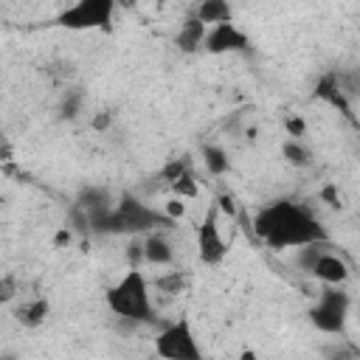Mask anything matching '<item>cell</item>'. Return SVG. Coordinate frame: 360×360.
Segmentation results:
<instances>
[{
	"instance_id": "obj_1",
	"label": "cell",
	"mask_w": 360,
	"mask_h": 360,
	"mask_svg": "<svg viewBox=\"0 0 360 360\" xmlns=\"http://www.w3.org/2000/svg\"><path fill=\"white\" fill-rule=\"evenodd\" d=\"M253 231L273 250L326 242L323 225L304 205H298L292 200H276V202L264 205L253 219Z\"/></svg>"
},
{
	"instance_id": "obj_2",
	"label": "cell",
	"mask_w": 360,
	"mask_h": 360,
	"mask_svg": "<svg viewBox=\"0 0 360 360\" xmlns=\"http://www.w3.org/2000/svg\"><path fill=\"white\" fill-rule=\"evenodd\" d=\"M172 219L163 211H155L149 205H143L141 200H135L132 194H121V200L115 202V208L101 217L90 231L93 233H152L158 228H169Z\"/></svg>"
},
{
	"instance_id": "obj_3",
	"label": "cell",
	"mask_w": 360,
	"mask_h": 360,
	"mask_svg": "<svg viewBox=\"0 0 360 360\" xmlns=\"http://www.w3.org/2000/svg\"><path fill=\"white\" fill-rule=\"evenodd\" d=\"M107 307L112 315L129 321V323H146L152 321V304H149V284L141 270H127V276L107 290Z\"/></svg>"
},
{
	"instance_id": "obj_4",
	"label": "cell",
	"mask_w": 360,
	"mask_h": 360,
	"mask_svg": "<svg viewBox=\"0 0 360 360\" xmlns=\"http://www.w3.org/2000/svg\"><path fill=\"white\" fill-rule=\"evenodd\" d=\"M349 315V295L338 287H323L318 292V304L309 309V323L326 335H343Z\"/></svg>"
},
{
	"instance_id": "obj_5",
	"label": "cell",
	"mask_w": 360,
	"mask_h": 360,
	"mask_svg": "<svg viewBox=\"0 0 360 360\" xmlns=\"http://www.w3.org/2000/svg\"><path fill=\"white\" fill-rule=\"evenodd\" d=\"M155 354L160 360H202V349L191 332L188 321H174L155 338Z\"/></svg>"
},
{
	"instance_id": "obj_6",
	"label": "cell",
	"mask_w": 360,
	"mask_h": 360,
	"mask_svg": "<svg viewBox=\"0 0 360 360\" xmlns=\"http://www.w3.org/2000/svg\"><path fill=\"white\" fill-rule=\"evenodd\" d=\"M112 0H82L70 8H65L56 22L62 28H73V31H82V28H110L112 22Z\"/></svg>"
},
{
	"instance_id": "obj_7",
	"label": "cell",
	"mask_w": 360,
	"mask_h": 360,
	"mask_svg": "<svg viewBox=\"0 0 360 360\" xmlns=\"http://www.w3.org/2000/svg\"><path fill=\"white\" fill-rule=\"evenodd\" d=\"M197 253L202 264H219L228 253L225 239L219 236V225H217V208H208V214L202 217L200 228H197Z\"/></svg>"
},
{
	"instance_id": "obj_8",
	"label": "cell",
	"mask_w": 360,
	"mask_h": 360,
	"mask_svg": "<svg viewBox=\"0 0 360 360\" xmlns=\"http://www.w3.org/2000/svg\"><path fill=\"white\" fill-rule=\"evenodd\" d=\"M250 39L248 34H242L233 22H225V25H214L208 28V37H205V51L208 53H233V51H248Z\"/></svg>"
},
{
	"instance_id": "obj_9",
	"label": "cell",
	"mask_w": 360,
	"mask_h": 360,
	"mask_svg": "<svg viewBox=\"0 0 360 360\" xmlns=\"http://www.w3.org/2000/svg\"><path fill=\"white\" fill-rule=\"evenodd\" d=\"M312 276H315L318 281H323L326 287H340V284L349 278V267H346V262H343L340 256H335V253H323L321 262L315 264Z\"/></svg>"
},
{
	"instance_id": "obj_10",
	"label": "cell",
	"mask_w": 360,
	"mask_h": 360,
	"mask_svg": "<svg viewBox=\"0 0 360 360\" xmlns=\"http://www.w3.org/2000/svg\"><path fill=\"white\" fill-rule=\"evenodd\" d=\"M205 37H208V25H202V22L197 20V14H191V17L180 25L174 42H177V48H180L183 53H194V51H200V48L205 45Z\"/></svg>"
},
{
	"instance_id": "obj_11",
	"label": "cell",
	"mask_w": 360,
	"mask_h": 360,
	"mask_svg": "<svg viewBox=\"0 0 360 360\" xmlns=\"http://www.w3.org/2000/svg\"><path fill=\"white\" fill-rule=\"evenodd\" d=\"M194 14H197V20L202 22V25H225V22H231L233 20V8H231V3H225V0H202L197 8H194Z\"/></svg>"
},
{
	"instance_id": "obj_12",
	"label": "cell",
	"mask_w": 360,
	"mask_h": 360,
	"mask_svg": "<svg viewBox=\"0 0 360 360\" xmlns=\"http://www.w3.org/2000/svg\"><path fill=\"white\" fill-rule=\"evenodd\" d=\"M315 96L323 98V101H329L332 107H338L346 118H352V107H349V98L340 93L338 73H326V76H321V82H318V87H315Z\"/></svg>"
},
{
	"instance_id": "obj_13",
	"label": "cell",
	"mask_w": 360,
	"mask_h": 360,
	"mask_svg": "<svg viewBox=\"0 0 360 360\" xmlns=\"http://www.w3.org/2000/svg\"><path fill=\"white\" fill-rule=\"evenodd\" d=\"M143 253H146V262H149V264H169V262L174 259L172 242H169L160 231H152V233L143 239Z\"/></svg>"
},
{
	"instance_id": "obj_14",
	"label": "cell",
	"mask_w": 360,
	"mask_h": 360,
	"mask_svg": "<svg viewBox=\"0 0 360 360\" xmlns=\"http://www.w3.org/2000/svg\"><path fill=\"white\" fill-rule=\"evenodd\" d=\"M48 315H51L48 298H34V301H28V304H22V307L17 309V321H20L22 326H28V329L42 326Z\"/></svg>"
},
{
	"instance_id": "obj_15",
	"label": "cell",
	"mask_w": 360,
	"mask_h": 360,
	"mask_svg": "<svg viewBox=\"0 0 360 360\" xmlns=\"http://www.w3.org/2000/svg\"><path fill=\"white\" fill-rule=\"evenodd\" d=\"M202 163H205V169H208L214 177H222V174H228V169H231L228 152H225L222 146H214V143H205V146H202Z\"/></svg>"
},
{
	"instance_id": "obj_16",
	"label": "cell",
	"mask_w": 360,
	"mask_h": 360,
	"mask_svg": "<svg viewBox=\"0 0 360 360\" xmlns=\"http://www.w3.org/2000/svg\"><path fill=\"white\" fill-rule=\"evenodd\" d=\"M323 253H326V250H323V242L304 245V248H298L295 262H298V267H301L304 273H312V270H315V264L321 262V256H323Z\"/></svg>"
},
{
	"instance_id": "obj_17",
	"label": "cell",
	"mask_w": 360,
	"mask_h": 360,
	"mask_svg": "<svg viewBox=\"0 0 360 360\" xmlns=\"http://www.w3.org/2000/svg\"><path fill=\"white\" fill-rule=\"evenodd\" d=\"M281 155H284V160L292 163V166H309V149H304L298 141H284Z\"/></svg>"
},
{
	"instance_id": "obj_18",
	"label": "cell",
	"mask_w": 360,
	"mask_h": 360,
	"mask_svg": "<svg viewBox=\"0 0 360 360\" xmlns=\"http://www.w3.org/2000/svg\"><path fill=\"white\" fill-rule=\"evenodd\" d=\"M188 172H191V169H188V160H186V158H172V160L160 169V177L172 186V183H177V180H180L183 174H188Z\"/></svg>"
},
{
	"instance_id": "obj_19",
	"label": "cell",
	"mask_w": 360,
	"mask_h": 360,
	"mask_svg": "<svg viewBox=\"0 0 360 360\" xmlns=\"http://www.w3.org/2000/svg\"><path fill=\"white\" fill-rule=\"evenodd\" d=\"M155 287H158L160 292H166V295H177V292H183V287H186V276H183V273H166V276H158Z\"/></svg>"
},
{
	"instance_id": "obj_20",
	"label": "cell",
	"mask_w": 360,
	"mask_h": 360,
	"mask_svg": "<svg viewBox=\"0 0 360 360\" xmlns=\"http://www.w3.org/2000/svg\"><path fill=\"white\" fill-rule=\"evenodd\" d=\"M172 191H174V197H180V200H191V197H197V194H200L197 180H194V174H191V172H188V174H183L177 183H172Z\"/></svg>"
},
{
	"instance_id": "obj_21",
	"label": "cell",
	"mask_w": 360,
	"mask_h": 360,
	"mask_svg": "<svg viewBox=\"0 0 360 360\" xmlns=\"http://www.w3.org/2000/svg\"><path fill=\"white\" fill-rule=\"evenodd\" d=\"M124 256H127V262H129V267H132V270H138V267H141V262H146V253H143V242H138V239H132V242L127 245V250H124Z\"/></svg>"
},
{
	"instance_id": "obj_22",
	"label": "cell",
	"mask_w": 360,
	"mask_h": 360,
	"mask_svg": "<svg viewBox=\"0 0 360 360\" xmlns=\"http://www.w3.org/2000/svg\"><path fill=\"white\" fill-rule=\"evenodd\" d=\"M79 107H82V96L79 93H68L65 101H62V107H59V112H62V118H76L79 115Z\"/></svg>"
},
{
	"instance_id": "obj_23",
	"label": "cell",
	"mask_w": 360,
	"mask_h": 360,
	"mask_svg": "<svg viewBox=\"0 0 360 360\" xmlns=\"http://www.w3.org/2000/svg\"><path fill=\"white\" fill-rule=\"evenodd\" d=\"M14 295H17V278L11 273H6L0 278V304H8Z\"/></svg>"
},
{
	"instance_id": "obj_24",
	"label": "cell",
	"mask_w": 360,
	"mask_h": 360,
	"mask_svg": "<svg viewBox=\"0 0 360 360\" xmlns=\"http://www.w3.org/2000/svg\"><path fill=\"white\" fill-rule=\"evenodd\" d=\"M163 214H166V217L174 222V219H180V217L186 214V202H183L180 197H172V200L163 205Z\"/></svg>"
},
{
	"instance_id": "obj_25",
	"label": "cell",
	"mask_w": 360,
	"mask_h": 360,
	"mask_svg": "<svg viewBox=\"0 0 360 360\" xmlns=\"http://www.w3.org/2000/svg\"><path fill=\"white\" fill-rule=\"evenodd\" d=\"M284 129H287L290 141H298V138L307 132V124H304V118H287V121H284Z\"/></svg>"
},
{
	"instance_id": "obj_26",
	"label": "cell",
	"mask_w": 360,
	"mask_h": 360,
	"mask_svg": "<svg viewBox=\"0 0 360 360\" xmlns=\"http://www.w3.org/2000/svg\"><path fill=\"white\" fill-rule=\"evenodd\" d=\"M110 127H112V112L101 110V112L93 118V129H96V132H107Z\"/></svg>"
},
{
	"instance_id": "obj_27",
	"label": "cell",
	"mask_w": 360,
	"mask_h": 360,
	"mask_svg": "<svg viewBox=\"0 0 360 360\" xmlns=\"http://www.w3.org/2000/svg\"><path fill=\"white\" fill-rule=\"evenodd\" d=\"M217 208H219V211H225L228 217H233V214H236V205H233V197H231V194H219V197H217Z\"/></svg>"
},
{
	"instance_id": "obj_28",
	"label": "cell",
	"mask_w": 360,
	"mask_h": 360,
	"mask_svg": "<svg viewBox=\"0 0 360 360\" xmlns=\"http://www.w3.org/2000/svg\"><path fill=\"white\" fill-rule=\"evenodd\" d=\"M321 197H323L332 208H338V205H340V197H338V188H335V186H326V188L321 191Z\"/></svg>"
},
{
	"instance_id": "obj_29",
	"label": "cell",
	"mask_w": 360,
	"mask_h": 360,
	"mask_svg": "<svg viewBox=\"0 0 360 360\" xmlns=\"http://www.w3.org/2000/svg\"><path fill=\"white\" fill-rule=\"evenodd\" d=\"M70 239H73V231H70V228H59L56 236H53V245H56V248H65Z\"/></svg>"
},
{
	"instance_id": "obj_30",
	"label": "cell",
	"mask_w": 360,
	"mask_h": 360,
	"mask_svg": "<svg viewBox=\"0 0 360 360\" xmlns=\"http://www.w3.org/2000/svg\"><path fill=\"white\" fill-rule=\"evenodd\" d=\"M329 357H332V360H352V354H349V352H343V349H335Z\"/></svg>"
},
{
	"instance_id": "obj_31",
	"label": "cell",
	"mask_w": 360,
	"mask_h": 360,
	"mask_svg": "<svg viewBox=\"0 0 360 360\" xmlns=\"http://www.w3.org/2000/svg\"><path fill=\"white\" fill-rule=\"evenodd\" d=\"M239 360H259V354H256L253 349H242V352H239Z\"/></svg>"
},
{
	"instance_id": "obj_32",
	"label": "cell",
	"mask_w": 360,
	"mask_h": 360,
	"mask_svg": "<svg viewBox=\"0 0 360 360\" xmlns=\"http://www.w3.org/2000/svg\"><path fill=\"white\" fill-rule=\"evenodd\" d=\"M3 160H6V163L11 160V146H8V141H3Z\"/></svg>"
}]
</instances>
